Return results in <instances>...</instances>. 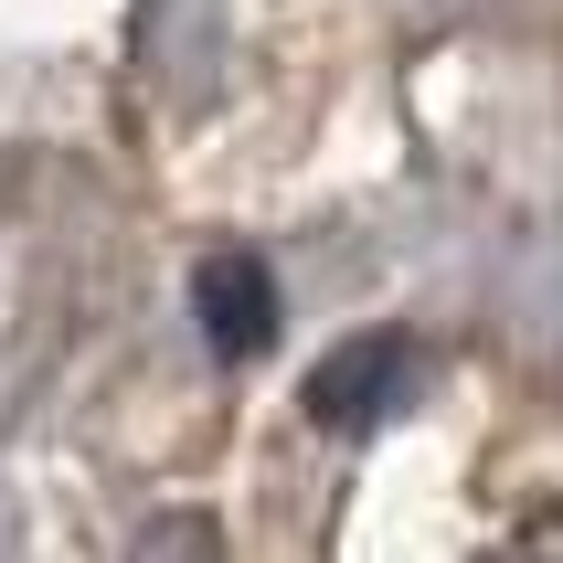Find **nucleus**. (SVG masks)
<instances>
[{"mask_svg": "<svg viewBox=\"0 0 563 563\" xmlns=\"http://www.w3.org/2000/svg\"><path fill=\"white\" fill-rule=\"evenodd\" d=\"M415 394V341H341L330 362L309 373V415L330 426V437H362V426H383V415Z\"/></svg>", "mask_w": 563, "mask_h": 563, "instance_id": "nucleus-1", "label": "nucleus"}, {"mask_svg": "<svg viewBox=\"0 0 563 563\" xmlns=\"http://www.w3.org/2000/svg\"><path fill=\"white\" fill-rule=\"evenodd\" d=\"M191 309H202V341L245 362V351H266V330H277V277H266L245 245H223V255L191 266Z\"/></svg>", "mask_w": 563, "mask_h": 563, "instance_id": "nucleus-2", "label": "nucleus"}]
</instances>
